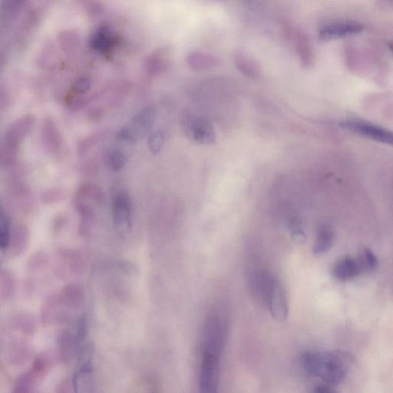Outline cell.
Returning a JSON list of instances; mask_svg holds the SVG:
<instances>
[{
	"instance_id": "obj_19",
	"label": "cell",
	"mask_w": 393,
	"mask_h": 393,
	"mask_svg": "<svg viewBox=\"0 0 393 393\" xmlns=\"http://www.w3.org/2000/svg\"><path fill=\"white\" fill-rule=\"evenodd\" d=\"M165 144V135L161 131L153 133L149 140V149L153 155H157L163 149Z\"/></svg>"
},
{
	"instance_id": "obj_21",
	"label": "cell",
	"mask_w": 393,
	"mask_h": 393,
	"mask_svg": "<svg viewBox=\"0 0 393 393\" xmlns=\"http://www.w3.org/2000/svg\"><path fill=\"white\" fill-rule=\"evenodd\" d=\"M289 228L292 240L298 244H304L306 242V235L302 225H300L297 221H292L290 223Z\"/></svg>"
},
{
	"instance_id": "obj_8",
	"label": "cell",
	"mask_w": 393,
	"mask_h": 393,
	"mask_svg": "<svg viewBox=\"0 0 393 393\" xmlns=\"http://www.w3.org/2000/svg\"><path fill=\"white\" fill-rule=\"evenodd\" d=\"M34 119L30 115L23 117L14 123L8 131L6 137V143L10 151L17 150L20 143L32 130Z\"/></svg>"
},
{
	"instance_id": "obj_14",
	"label": "cell",
	"mask_w": 393,
	"mask_h": 393,
	"mask_svg": "<svg viewBox=\"0 0 393 393\" xmlns=\"http://www.w3.org/2000/svg\"><path fill=\"white\" fill-rule=\"evenodd\" d=\"M333 242L334 233L332 230L327 227H323L319 231L313 251L318 255L325 253L332 248Z\"/></svg>"
},
{
	"instance_id": "obj_12",
	"label": "cell",
	"mask_w": 393,
	"mask_h": 393,
	"mask_svg": "<svg viewBox=\"0 0 393 393\" xmlns=\"http://www.w3.org/2000/svg\"><path fill=\"white\" fill-rule=\"evenodd\" d=\"M43 140L46 149L50 152H55L61 147V135L55 123L51 119L45 121L43 128Z\"/></svg>"
},
{
	"instance_id": "obj_13",
	"label": "cell",
	"mask_w": 393,
	"mask_h": 393,
	"mask_svg": "<svg viewBox=\"0 0 393 393\" xmlns=\"http://www.w3.org/2000/svg\"><path fill=\"white\" fill-rule=\"evenodd\" d=\"M75 199L82 200L84 202L103 204L105 198L103 190L96 184L86 183L82 184L77 192Z\"/></svg>"
},
{
	"instance_id": "obj_3",
	"label": "cell",
	"mask_w": 393,
	"mask_h": 393,
	"mask_svg": "<svg viewBox=\"0 0 393 393\" xmlns=\"http://www.w3.org/2000/svg\"><path fill=\"white\" fill-rule=\"evenodd\" d=\"M181 121L184 132L198 143L212 144L215 142L214 130L209 120L186 110L181 114Z\"/></svg>"
},
{
	"instance_id": "obj_27",
	"label": "cell",
	"mask_w": 393,
	"mask_h": 393,
	"mask_svg": "<svg viewBox=\"0 0 393 393\" xmlns=\"http://www.w3.org/2000/svg\"><path fill=\"white\" fill-rule=\"evenodd\" d=\"M89 117L90 119L92 121H97V120H100L101 119V118L103 117V110H99V109H94V110H91L89 113Z\"/></svg>"
},
{
	"instance_id": "obj_6",
	"label": "cell",
	"mask_w": 393,
	"mask_h": 393,
	"mask_svg": "<svg viewBox=\"0 0 393 393\" xmlns=\"http://www.w3.org/2000/svg\"><path fill=\"white\" fill-rule=\"evenodd\" d=\"M341 126L354 133L363 135L371 140L384 144H392V135L390 131L363 121L348 120L343 121Z\"/></svg>"
},
{
	"instance_id": "obj_23",
	"label": "cell",
	"mask_w": 393,
	"mask_h": 393,
	"mask_svg": "<svg viewBox=\"0 0 393 393\" xmlns=\"http://www.w3.org/2000/svg\"><path fill=\"white\" fill-rule=\"evenodd\" d=\"M98 137L91 136L82 140L79 145V153L80 156L86 155V154L96 144Z\"/></svg>"
},
{
	"instance_id": "obj_15",
	"label": "cell",
	"mask_w": 393,
	"mask_h": 393,
	"mask_svg": "<svg viewBox=\"0 0 393 393\" xmlns=\"http://www.w3.org/2000/svg\"><path fill=\"white\" fill-rule=\"evenodd\" d=\"M75 206L81 215V230L82 232L86 233L95 221L96 215L94 211L89 205L80 200L75 199Z\"/></svg>"
},
{
	"instance_id": "obj_26",
	"label": "cell",
	"mask_w": 393,
	"mask_h": 393,
	"mask_svg": "<svg viewBox=\"0 0 393 393\" xmlns=\"http://www.w3.org/2000/svg\"><path fill=\"white\" fill-rule=\"evenodd\" d=\"M88 103V99L87 98H75L72 103V107H74V109H81V107H84V105H87Z\"/></svg>"
},
{
	"instance_id": "obj_18",
	"label": "cell",
	"mask_w": 393,
	"mask_h": 393,
	"mask_svg": "<svg viewBox=\"0 0 393 393\" xmlns=\"http://www.w3.org/2000/svg\"><path fill=\"white\" fill-rule=\"evenodd\" d=\"M362 269L366 271H374L378 267L379 262L373 252L371 249H364L359 258Z\"/></svg>"
},
{
	"instance_id": "obj_4",
	"label": "cell",
	"mask_w": 393,
	"mask_h": 393,
	"mask_svg": "<svg viewBox=\"0 0 393 393\" xmlns=\"http://www.w3.org/2000/svg\"><path fill=\"white\" fill-rule=\"evenodd\" d=\"M112 209L115 227L120 229L131 227L132 202L127 190L121 184H114L112 188Z\"/></svg>"
},
{
	"instance_id": "obj_10",
	"label": "cell",
	"mask_w": 393,
	"mask_h": 393,
	"mask_svg": "<svg viewBox=\"0 0 393 393\" xmlns=\"http://www.w3.org/2000/svg\"><path fill=\"white\" fill-rule=\"evenodd\" d=\"M288 37L294 45L300 59L303 63L307 66L312 64L313 61V52L309 40L306 36L302 32V31L292 28L288 27L286 29Z\"/></svg>"
},
{
	"instance_id": "obj_16",
	"label": "cell",
	"mask_w": 393,
	"mask_h": 393,
	"mask_svg": "<svg viewBox=\"0 0 393 393\" xmlns=\"http://www.w3.org/2000/svg\"><path fill=\"white\" fill-rule=\"evenodd\" d=\"M128 157L129 155L128 153L118 148H115L109 154V156H107V167H109L112 172H119L126 165Z\"/></svg>"
},
{
	"instance_id": "obj_20",
	"label": "cell",
	"mask_w": 393,
	"mask_h": 393,
	"mask_svg": "<svg viewBox=\"0 0 393 393\" xmlns=\"http://www.w3.org/2000/svg\"><path fill=\"white\" fill-rule=\"evenodd\" d=\"M237 64L239 68L246 75H253L255 73L256 67L253 64L251 59L246 55L244 52H239L237 55Z\"/></svg>"
},
{
	"instance_id": "obj_25",
	"label": "cell",
	"mask_w": 393,
	"mask_h": 393,
	"mask_svg": "<svg viewBox=\"0 0 393 393\" xmlns=\"http://www.w3.org/2000/svg\"><path fill=\"white\" fill-rule=\"evenodd\" d=\"M314 392H322V393H325V392L331 393L336 392V390L334 387L328 386V385L325 383H321L319 384L318 386L316 387Z\"/></svg>"
},
{
	"instance_id": "obj_17",
	"label": "cell",
	"mask_w": 393,
	"mask_h": 393,
	"mask_svg": "<svg viewBox=\"0 0 393 393\" xmlns=\"http://www.w3.org/2000/svg\"><path fill=\"white\" fill-rule=\"evenodd\" d=\"M11 240V227L9 218L0 204V248L6 249Z\"/></svg>"
},
{
	"instance_id": "obj_1",
	"label": "cell",
	"mask_w": 393,
	"mask_h": 393,
	"mask_svg": "<svg viewBox=\"0 0 393 393\" xmlns=\"http://www.w3.org/2000/svg\"><path fill=\"white\" fill-rule=\"evenodd\" d=\"M302 360L307 374L334 388L345 380L351 361L348 354L340 351L306 352Z\"/></svg>"
},
{
	"instance_id": "obj_11",
	"label": "cell",
	"mask_w": 393,
	"mask_h": 393,
	"mask_svg": "<svg viewBox=\"0 0 393 393\" xmlns=\"http://www.w3.org/2000/svg\"><path fill=\"white\" fill-rule=\"evenodd\" d=\"M363 271L359 260L351 257H345L337 262L333 269L336 279L348 281L355 279Z\"/></svg>"
},
{
	"instance_id": "obj_2",
	"label": "cell",
	"mask_w": 393,
	"mask_h": 393,
	"mask_svg": "<svg viewBox=\"0 0 393 393\" xmlns=\"http://www.w3.org/2000/svg\"><path fill=\"white\" fill-rule=\"evenodd\" d=\"M227 327L225 318L218 312L207 318L204 330V355L221 359L227 337Z\"/></svg>"
},
{
	"instance_id": "obj_5",
	"label": "cell",
	"mask_w": 393,
	"mask_h": 393,
	"mask_svg": "<svg viewBox=\"0 0 393 393\" xmlns=\"http://www.w3.org/2000/svg\"><path fill=\"white\" fill-rule=\"evenodd\" d=\"M157 112L155 107L148 106L144 107L124 127L128 133L136 142L142 140L149 133L155 124Z\"/></svg>"
},
{
	"instance_id": "obj_24",
	"label": "cell",
	"mask_w": 393,
	"mask_h": 393,
	"mask_svg": "<svg viewBox=\"0 0 393 393\" xmlns=\"http://www.w3.org/2000/svg\"><path fill=\"white\" fill-rule=\"evenodd\" d=\"M91 87V82L87 78H81L75 82L73 90L77 94H83Z\"/></svg>"
},
{
	"instance_id": "obj_22",
	"label": "cell",
	"mask_w": 393,
	"mask_h": 393,
	"mask_svg": "<svg viewBox=\"0 0 393 393\" xmlns=\"http://www.w3.org/2000/svg\"><path fill=\"white\" fill-rule=\"evenodd\" d=\"M190 60V66L197 69V71H202V69H205L212 66V63L211 60L206 59L203 57H193Z\"/></svg>"
},
{
	"instance_id": "obj_7",
	"label": "cell",
	"mask_w": 393,
	"mask_h": 393,
	"mask_svg": "<svg viewBox=\"0 0 393 393\" xmlns=\"http://www.w3.org/2000/svg\"><path fill=\"white\" fill-rule=\"evenodd\" d=\"M266 304L275 320L283 322L288 319V304L286 292L275 277L269 287Z\"/></svg>"
},
{
	"instance_id": "obj_9",
	"label": "cell",
	"mask_w": 393,
	"mask_h": 393,
	"mask_svg": "<svg viewBox=\"0 0 393 393\" xmlns=\"http://www.w3.org/2000/svg\"><path fill=\"white\" fill-rule=\"evenodd\" d=\"M364 29L363 25L357 22L334 23L323 27L320 30L319 37L322 40H334V38L359 34Z\"/></svg>"
}]
</instances>
